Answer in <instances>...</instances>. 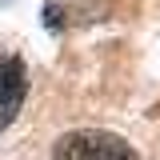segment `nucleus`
Instances as JSON below:
<instances>
[{"label": "nucleus", "mask_w": 160, "mask_h": 160, "mask_svg": "<svg viewBox=\"0 0 160 160\" xmlns=\"http://www.w3.org/2000/svg\"><path fill=\"white\" fill-rule=\"evenodd\" d=\"M52 160H136L132 144L104 128H80L56 140Z\"/></svg>", "instance_id": "obj_1"}, {"label": "nucleus", "mask_w": 160, "mask_h": 160, "mask_svg": "<svg viewBox=\"0 0 160 160\" xmlns=\"http://www.w3.org/2000/svg\"><path fill=\"white\" fill-rule=\"evenodd\" d=\"M24 64L16 56H0V132L16 120L20 104H24Z\"/></svg>", "instance_id": "obj_2"}, {"label": "nucleus", "mask_w": 160, "mask_h": 160, "mask_svg": "<svg viewBox=\"0 0 160 160\" xmlns=\"http://www.w3.org/2000/svg\"><path fill=\"white\" fill-rule=\"evenodd\" d=\"M44 24H48V28H60V8L48 4V8H44Z\"/></svg>", "instance_id": "obj_3"}]
</instances>
